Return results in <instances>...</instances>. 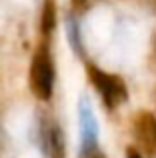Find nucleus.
<instances>
[{"label":"nucleus","instance_id":"obj_1","mask_svg":"<svg viewBox=\"0 0 156 158\" xmlns=\"http://www.w3.org/2000/svg\"><path fill=\"white\" fill-rule=\"evenodd\" d=\"M88 76H90V80H92V84L98 88L102 100H104V104L108 108H116L118 104H122V102L128 98V90H126L124 82L118 76L102 72V70L94 64H88Z\"/></svg>","mask_w":156,"mask_h":158},{"label":"nucleus","instance_id":"obj_2","mask_svg":"<svg viewBox=\"0 0 156 158\" xmlns=\"http://www.w3.org/2000/svg\"><path fill=\"white\" fill-rule=\"evenodd\" d=\"M30 86L40 100H48L54 88V66H52L50 54L40 48L32 58L30 66Z\"/></svg>","mask_w":156,"mask_h":158},{"label":"nucleus","instance_id":"obj_3","mask_svg":"<svg viewBox=\"0 0 156 158\" xmlns=\"http://www.w3.org/2000/svg\"><path fill=\"white\" fill-rule=\"evenodd\" d=\"M134 136L146 156L156 158V118L150 112H140L134 120Z\"/></svg>","mask_w":156,"mask_h":158},{"label":"nucleus","instance_id":"obj_4","mask_svg":"<svg viewBox=\"0 0 156 158\" xmlns=\"http://www.w3.org/2000/svg\"><path fill=\"white\" fill-rule=\"evenodd\" d=\"M40 144L48 158H64V138L54 120H42L40 124Z\"/></svg>","mask_w":156,"mask_h":158},{"label":"nucleus","instance_id":"obj_5","mask_svg":"<svg viewBox=\"0 0 156 158\" xmlns=\"http://www.w3.org/2000/svg\"><path fill=\"white\" fill-rule=\"evenodd\" d=\"M80 126H82V150H92L96 146V120L90 112L88 100L80 102Z\"/></svg>","mask_w":156,"mask_h":158},{"label":"nucleus","instance_id":"obj_6","mask_svg":"<svg viewBox=\"0 0 156 158\" xmlns=\"http://www.w3.org/2000/svg\"><path fill=\"white\" fill-rule=\"evenodd\" d=\"M40 26H42L44 34H50L56 26V10H54V2L52 0H46V4L42 8V24Z\"/></svg>","mask_w":156,"mask_h":158},{"label":"nucleus","instance_id":"obj_7","mask_svg":"<svg viewBox=\"0 0 156 158\" xmlns=\"http://www.w3.org/2000/svg\"><path fill=\"white\" fill-rule=\"evenodd\" d=\"M68 36H70V42L72 46L76 48L78 54H82V42H80V30L74 24V20H68Z\"/></svg>","mask_w":156,"mask_h":158},{"label":"nucleus","instance_id":"obj_8","mask_svg":"<svg viewBox=\"0 0 156 158\" xmlns=\"http://www.w3.org/2000/svg\"><path fill=\"white\" fill-rule=\"evenodd\" d=\"M80 158H106L98 148H92V150H80Z\"/></svg>","mask_w":156,"mask_h":158},{"label":"nucleus","instance_id":"obj_9","mask_svg":"<svg viewBox=\"0 0 156 158\" xmlns=\"http://www.w3.org/2000/svg\"><path fill=\"white\" fill-rule=\"evenodd\" d=\"M126 158H142V154L138 150H134V148H128L126 150Z\"/></svg>","mask_w":156,"mask_h":158},{"label":"nucleus","instance_id":"obj_10","mask_svg":"<svg viewBox=\"0 0 156 158\" xmlns=\"http://www.w3.org/2000/svg\"><path fill=\"white\" fill-rule=\"evenodd\" d=\"M74 4H76L78 8H84L86 4H88V0H74Z\"/></svg>","mask_w":156,"mask_h":158},{"label":"nucleus","instance_id":"obj_11","mask_svg":"<svg viewBox=\"0 0 156 158\" xmlns=\"http://www.w3.org/2000/svg\"><path fill=\"white\" fill-rule=\"evenodd\" d=\"M152 60H154V64H156V36H154V46H152Z\"/></svg>","mask_w":156,"mask_h":158},{"label":"nucleus","instance_id":"obj_12","mask_svg":"<svg viewBox=\"0 0 156 158\" xmlns=\"http://www.w3.org/2000/svg\"><path fill=\"white\" fill-rule=\"evenodd\" d=\"M150 2H152V6H154V8H156V0H150Z\"/></svg>","mask_w":156,"mask_h":158}]
</instances>
